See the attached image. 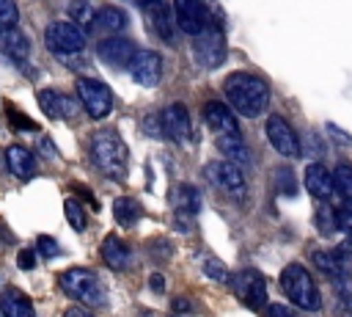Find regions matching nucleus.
<instances>
[{
	"label": "nucleus",
	"mask_w": 352,
	"mask_h": 317,
	"mask_svg": "<svg viewBox=\"0 0 352 317\" xmlns=\"http://www.w3.org/2000/svg\"><path fill=\"white\" fill-rule=\"evenodd\" d=\"M223 91H226V99L231 102V108L239 113V116H248V119H256L267 110L270 105V88L261 77L250 74V72H234L226 77L223 83Z\"/></svg>",
	"instance_id": "nucleus-1"
},
{
	"label": "nucleus",
	"mask_w": 352,
	"mask_h": 317,
	"mask_svg": "<svg viewBox=\"0 0 352 317\" xmlns=\"http://www.w3.org/2000/svg\"><path fill=\"white\" fill-rule=\"evenodd\" d=\"M91 149V160L94 165L110 176V179H124L126 176V143L121 141L118 132L113 130H99L91 135L88 141Z\"/></svg>",
	"instance_id": "nucleus-2"
},
{
	"label": "nucleus",
	"mask_w": 352,
	"mask_h": 317,
	"mask_svg": "<svg viewBox=\"0 0 352 317\" xmlns=\"http://www.w3.org/2000/svg\"><path fill=\"white\" fill-rule=\"evenodd\" d=\"M280 289H283V295H286L294 306H300V309H305V311H316L319 303H322V300H319V289H316L311 273H308L300 262H292V265H286V267L280 270Z\"/></svg>",
	"instance_id": "nucleus-3"
},
{
	"label": "nucleus",
	"mask_w": 352,
	"mask_h": 317,
	"mask_svg": "<svg viewBox=\"0 0 352 317\" xmlns=\"http://www.w3.org/2000/svg\"><path fill=\"white\" fill-rule=\"evenodd\" d=\"M58 284H60V289L69 298H74L80 303L107 306V292L99 284V278L94 276V270H88V267H69V270H63L60 278H58Z\"/></svg>",
	"instance_id": "nucleus-4"
},
{
	"label": "nucleus",
	"mask_w": 352,
	"mask_h": 317,
	"mask_svg": "<svg viewBox=\"0 0 352 317\" xmlns=\"http://www.w3.org/2000/svg\"><path fill=\"white\" fill-rule=\"evenodd\" d=\"M204 176L209 179V185L220 187L223 193H228V196H234L239 201L245 198L248 185H245V176H242L239 165H234L228 160H212V163L204 165Z\"/></svg>",
	"instance_id": "nucleus-5"
},
{
	"label": "nucleus",
	"mask_w": 352,
	"mask_h": 317,
	"mask_svg": "<svg viewBox=\"0 0 352 317\" xmlns=\"http://www.w3.org/2000/svg\"><path fill=\"white\" fill-rule=\"evenodd\" d=\"M77 96L91 119H104L113 110V91L102 80H94V77L77 80Z\"/></svg>",
	"instance_id": "nucleus-6"
},
{
	"label": "nucleus",
	"mask_w": 352,
	"mask_h": 317,
	"mask_svg": "<svg viewBox=\"0 0 352 317\" xmlns=\"http://www.w3.org/2000/svg\"><path fill=\"white\" fill-rule=\"evenodd\" d=\"M44 44L50 52H80L85 47V33L74 22H52L44 30Z\"/></svg>",
	"instance_id": "nucleus-7"
},
{
	"label": "nucleus",
	"mask_w": 352,
	"mask_h": 317,
	"mask_svg": "<svg viewBox=\"0 0 352 317\" xmlns=\"http://www.w3.org/2000/svg\"><path fill=\"white\" fill-rule=\"evenodd\" d=\"M192 55L204 69H217L226 61V39L220 30L206 28L198 36H192Z\"/></svg>",
	"instance_id": "nucleus-8"
},
{
	"label": "nucleus",
	"mask_w": 352,
	"mask_h": 317,
	"mask_svg": "<svg viewBox=\"0 0 352 317\" xmlns=\"http://www.w3.org/2000/svg\"><path fill=\"white\" fill-rule=\"evenodd\" d=\"M231 287L234 295L250 306V309H264L267 306V281L261 278V273L256 270H239L231 276Z\"/></svg>",
	"instance_id": "nucleus-9"
},
{
	"label": "nucleus",
	"mask_w": 352,
	"mask_h": 317,
	"mask_svg": "<svg viewBox=\"0 0 352 317\" xmlns=\"http://www.w3.org/2000/svg\"><path fill=\"white\" fill-rule=\"evenodd\" d=\"M173 17L179 30H184L187 36H198L209 28V11L204 0H173Z\"/></svg>",
	"instance_id": "nucleus-10"
},
{
	"label": "nucleus",
	"mask_w": 352,
	"mask_h": 317,
	"mask_svg": "<svg viewBox=\"0 0 352 317\" xmlns=\"http://www.w3.org/2000/svg\"><path fill=\"white\" fill-rule=\"evenodd\" d=\"M264 130H267V141L272 143V149L278 154H283V157H297L300 154V138L283 116H270Z\"/></svg>",
	"instance_id": "nucleus-11"
},
{
	"label": "nucleus",
	"mask_w": 352,
	"mask_h": 317,
	"mask_svg": "<svg viewBox=\"0 0 352 317\" xmlns=\"http://www.w3.org/2000/svg\"><path fill=\"white\" fill-rule=\"evenodd\" d=\"M99 58L107 63V66H116V69H124V66H132L135 55H138V47L132 39H124V36H110V39H102L99 47H96Z\"/></svg>",
	"instance_id": "nucleus-12"
},
{
	"label": "nucleus",
	"mask_w": 352,
	"mask_h": 317,
	"mask_svg": "<svg viewBox=\"0 0 352 317\" xmlns=\"http://www.w3.org/2000/svg\"><path fill=\"white\" fill-rule=\"evenodd\" d=\"M129 72H132V80L138 85L154 88L160 83V77H162V58H160V52H154V50L138 52L135 61H132V66H129Z\"/></svg>",
	"instance_id": "nucleus-13"
},
{
	"label": "nucleus",
	"mask_w": 352,
	"mask_h": 317,
	"mask_svg": "<svg viewBox=\"0 0 352 317\" xmlns=\"http://www.w3.org/2000/svg\"><path fill=\"white\" fill-rule=\"evenodd\" d=\"M160 121H162V135H168V138L176 141V143H184V141L190 138V132H192L190 113H187V108H184L182 102L168 105V108L162 110Z\"/></svg>",
	"instance_id": "nucleus-14"
},
{
	"label": "nucleus",
	"mask_w": 352,
	"mask_h": 317,
	"mask_svg": "<svg viewBox=\"0 0 352 317\" xmlns=\"http://www.w3.org/2000/svg\"><path fill=\"white\" fill-rule=\"evenodd\" d=\"M204 121L209 124V130H214L217 135H228V132H239L236 130V121L231 116V108L226 102H217V99H209L204 105Z\"/></svg>",
	"instance_id": "nucleus-15"
},
{
	"label": "nucleus",
	"mask_w": 352,
	"mask_h": 317,
	"mask_svg": "<svg viewBox=\"0 0 352 317\" xmlns=\"http://www.w3.org/2000/svg\"><path fill=\"white\" fill-rule=\"evenodd\" d=\"M305 190L316 198H333L336 196V185H333V174L322 165V163H311L305 168Z\"/></svg>",
	"instance_id": "nucleus-16"
},
{
	"label": "nucleus",
	"mask_w": 352,
	"mask_h": 317,
	"mask_svg": "<svg viewBox=\"0 0 352 317\" xmlns=\"http://www.w3.org/2000/svg\"><path fill=\"white\" fill-rule=\"evenodd\" d=\"M99 254H102V259H104V265H107L110 270H126V267H129V248H126V243H124L121 237H116V234H107V237L102 240Z\"/></svg>",
	"instance_id": "nucleus-17"
},
{
	"label": "nucleus",
	"mask_w": 352,
	"mask_h": 317,
	"mask_svg": "<svg viewBox=\"0 0 352 317\" xmlns=\"http://www.w3.org/2000/svg\"><path fill=\"white\" fill-rule=\"evenodd\" d=\"M0 311H3V317H36V309H33L30 298L25 292L14 289V287L3 289V295H0Z\"/></svg>",
	"instance_id": "nucleus-18"
},
{
	"label": "nucleus",
	"mask_w": 352,
	"mask_h": 317,
	"mask_svg": "<svg viewBox=\"0 0 352 317\" xmlns=\"http://www.w3.org/2000/svg\"><path fill=\"white\" fill-rule=\"evenodd\" d=\"M38 105H41L47 119H66L74 110V102L69 96H63L60 91H55V88H41L38 91Z\"/></svg>",
	"instance_id": "nucleus-19"
},
{
	"label": "nucleus",
	"mask_w": 352,
	"mask_h": 317,
	"mask_svg": "<svg viewBox=\"0 0 352 317\" xmlns=\"http://www.w3.org/2000/svg\"><path fill=\"white\" fill-rule=\"evenodd\" d=\"M217 149H220V154H223L228 163H234V165H239V168L250 163V152H248V146H245V141H242L239 132L217 135Z\"/></svg>",
	"instance_id": "nucleus-20"
},
{
	"label": "nucleus",
	"mask_w": 352,
	"mask_h": 317,
	"mask_svg": "<svg viewBox=\"0 0 352 317\" xmlns=\"http://www.w3.org/2000/svg\"><path fill=\"white\" fill-rule=\"evenodd\" d=\"M6 165H8V171H11L14 176H19V179H30L33 171H36L33 154H30L25 146H19V143H14V146L6 149Z\"/></svg>",
	"instance_id": "nucleus-21"
},
{
	"label": "nucleus",
	"mask_w": 352,
	"mask_h": 317,
	"mask_svg": "<svg viewBox=\"0 0 352 317\" xmlns=\"http://www.w3.org/2000/svg\"><path fill=\"white\" fill-rule=\"evenodd\" d=\"M173 207L179 215H198L201 212V190L192 185H179L173 190Z\"/></svg>",
	"instance_id": "nucleus-22"
},
{
	"label": "nucleus",
	"mask_w": 352,
	"mask_h": 317,
	"mask_svg": "<svg viewBox=\"0 0 352 317\" xmlns=\"http://www.w3.org/2000/svg\"><path fill=\"white\" fill-rule=\"evenodd\" d=\"M140 215H143V207H140L135 198L121 196V198L113 201V218H116L121 226H135V223L140 221Z\"/></svg>",
	"instance_id": "nucleus-23"
},
{
	"label": "nucleus",
	"mask_w": 352,
	"mask_h": 317,
	"mask_svg": "<svg viewBox=\"0 0 352 317\" xmlns=\"http://www.w3.org/2000/svg\"><path fill=\"white\" fill-rule=\"evenodd\" d=\"M0 50H3L8 58L22 61V58H28L30 44H28V39H25L19 30H3V33H0Z\"/></svg>",
	"instance_id": "nucleus-24"
},
{
	"label": "nucleus",
	"mask_w": 352,
	"mask_h": 317,
	"mask_svg": "<svg viewBox=\"0 0 352 317\" xmlns=\"http://www.w3.org/2000/svg\"><path fill=\"white\" fill-rule=\"evenodd\" d=\"M148 8H151V22H154L160 39H165L168 44H173V41H176V36H173V22H176V17H173L162 3H154V6H148Z\"/></svg>",
	"instance_id": "nucleus-25"
},
{
	"label": "nucleus",
	"mask_w": 352,
	"mask_h": 317,
	"mask_svg": "<svg viewBox=\"0 0 352 317\" xmlns=\"http://www.w3.org/2000/svg\"><path fill=\"white\" fill-rule=\"evenodd\" d=\"M96 25L107 33H118L121 28H126V14L118 6H102L96 11Z\"/></svg>",
	"instance_id": "nucleus-26"
},
{
	"label": "nucleus",
	"mask_w": 352,
	"mask_h": 317,
	"mask_svg": "<svg viewBox=\"0 0 352 317\" xmlns=\"http://www.w3.org/2000/svg\"><path fill=\"white\" fill-rule=\"evenodd\" d=\"M69 17H72V22H74L80 30L96 25V8H94L88 0H72V3H69Z\"/></svg>",
	"instance_id": "nucleus-27"
},
{
	"label": "nucleus",
	"mask_w": 352,
	"mask_h": 317,
	"mask_svg": "<svg viewBox=\"0 0 352 317\" xmlns=\"http://www.w3.org/2000/svg\"><path fill=\"white\" fill-rule=\"evenodd\" d=\"M333 185H336V193L341 196V201H352V165H349V163L336 165V171H333Z\"/></svg>",
	"instance_id": "nucleus-28"
},
{
	"label": "nucleus",
	"mask_w": 352,
	"mask_h": 317,
	"mask_svg": "<svg viewBox=\"0 0 352 317\" xmlns=\"http://www.w3.org/2000/svg\"><path fill=\"white\" fill-rule=\"evenodd\" d=\"M63 212H66V221H69V226L72 229H77V232H82L85 229V209H82V204L77 201V198H66L63 201Z\"/></svg>",
	"instance_id": "nucleus-29"
},
{
	"label": "nucleus",
	"mask_w": 352,
	"mask_h": 317,
	"mask_svg": "<svg viewBox=\"0 0 352 317\" xmlns=\"http://www.w3.org/2000/svg\"><path fill=\"white\" fill-rule=\"evenodd\" d=\"M314 262H316V267H319L324 276H330V278H336V276L341 273V259H338L336 254H327V251H314Z\"/></svg>",
	"instance_id": "nucleus-30"
},
{
	"label": "nucleus",
	"mask_w": 352,
	"mask_h": 317,
	"mask_svg": "<svg viewBox=\"0 0 352 317\" xmlns=\"http://www.w3.org/2000/svg\"><path fill=\"white\" fill-rule=\"evenodd\" d=\"M201 267H204V273H206L212 281H217V284H226V281H231V276H228V267H226L220 259H214V256H206Z\"/></svg>",
	"instance_id": "nucleus-31"
},
{
	"label": "nucleus",
	"mask_w": 352,
	"mask_h": 317,
	"mask_svg": "<svg viewBox=\"0 0 352 317\" xmlns=\"http://www.w3.org/2000/svg\"><path fill=\"white\" fill-rule=\"evenodd\" d=\"M16 19H19L16 3H14V0H0V33H3V30H14Z\"/></svg>",
	"instance_id": "nucleus-32"
},
{
	"label": "nucleus",
	"mask_w": 352,
	"mask_h": 317,
	"mask_svg": "<svg viewBox=\"0 0 352 317\" xmlns=\"http://www.w3.org/2000/svg\"><path fill=\"white\" fill-rule=\"evenodd\" d=\"M336 229L352 232V201H341V207L336 209Z\"/></svg>",
	"instance_id": "nucleus-33"
},
{
	"label": "nucleus",
	"mask_w": 352,
	"mask_h": 317,
	"mask_svg": "<svg viewBox=\"0 0 352 317\" xmlns=\"http://www.w3.org/2000/svg\"><path fill=\"white\" fill-rule=\"evenodd\" d=\"M275 185H278L286 196H294V190H297L294 176H292V171H289V168H278V171H275Z\"/></svg>",
	"instance_id": "nucleus-34"
},
{
	"label": "nucleus",
	"mask_w": 352,
	"mask_h": 317,
	"mask_svg": "<svg viewBox=\"0 0 352 317\" xmlns=\"http://www.w3.org/2000/svg\"><path fill=\"white\" fill-rule=\"evenodd\" d=\"M36 248H38V254L47 256V259H55V256L60 254V245H58L52 237H47V234H41V237L36 240Z\"/></svg>",
	"instance_id": "nucleus-35"
},
{
	"label": "nucleus",
	"mask_w": 352,
	"mask_h": 317,
	"mask_svg": "<svg viewBox=\"0 0 352 317\" xmlns=\"http://www.w3.org/2000/svg\"><path fill=\"white\" fill-rule=\"evenodd\" d=\"M267 317H294V311L283 303H272V306H267Z\"/></svg>",
	"instance_id": "nucleus-36"
},
{
	"label": "nucleus",
	"mask_w": 352,
	"mask_h": 317,
	"mask_svg": "<svg viewBox=\"0 0 352 317\" xmlns=\"http://www.w3.org/2000/svg\"><path fill=\"white\" fill-rule=\"evenodd\" d=\"M16 265H19L22 270H30V267L36 265V256H33V251H30V248L19 251V259H16Z\"/></svg>",
	"instance_id": "nucleus-37"
},
{
	"label": "nucleus",
	"mask_w": 352,
	"mask_h": 317,
	"mask_svg": "<svg viewBox=\"0 0 352 317\" xmlns=\"http://www.w3.org/2000/svg\"><path fill=\"white\" fill-rule=\"evenodd\" d=\"M8 119H16L19 121L16 127H22V130H36V121H30L28 116H22L19 110H8Z\"/></svg>",
	"instance_id": "nucleus-38"
},
{
	"label": "nucleus",
	"mask_w": 352,
	"mask_h": 317,
	"mask_svg": "<svg viewBox=\"0 0 352 317\" xmlns=\"http://www.w3.org/2000/svg\"><path fill=\"white\" fill-rule=\"evenodd\" d=\"M63 317H94L85 306H69L66 311H63Z\"/></svg>",
	"instance_id": "nucleus-39"
},
{
	"label": "nucleus",
	"mask_w": 352,
	"mask_h": 317,
	"mask_svg": "<svg viewBox=\"0 0 352 317\" xmlns=\"http://www.w3.org/2000/svg\"><path fill=\"white\" fill-rule=\"evenodd\" d=\"M148 287H151L154 292H162V289H165V278H162L160 273H154V276H151V281H148Z\"/></svg>",
	"instance_id": "nucleus-40"
},
{
	"label": "nucleus",
	"mask_w": 352,
	"mask_h": 317,
	"mask_svg": "<svg viewBox=\"0 0 352 317\" xmlns=\"http://www.w3.org/2000/svg\"><path fill=\"white\" fill-rule=\"evenodd\" d=\"M173 309L176 311H192V303H190V298H176L173 300Z\"/></svg>",
	"instance_id": "nucleus-41"
},
{
	"label": "nucleus",
	"mask_w": 352,
	"mask_h": 317,
	"mask_svg": "<svg viewBox=\"0 0 352 317\" xmlns=\"http://www.w3.org/2000/svg\"><path fill=\"white\" fill-rule=\"evenodd\" d=\"M176 317H182V314H176Z\"/></svg>",
	"instance_id": "nucleus-42"
}]
</instances>
